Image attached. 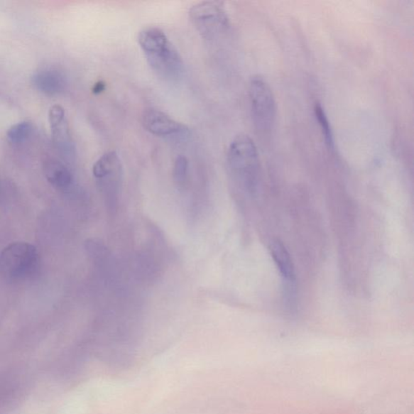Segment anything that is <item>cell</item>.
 <instances>
[{"label":"cell","mask_w":414,"mask_h":414,"mask_svg":"<svg viewBox=\"0 0 414 414\" xmlns=\"http://www.w3.org/2000/svg\"><path fill=\"white\" fill-rule=\"evenodd\" d=\"M138 43L151 69L160 78L168 82H178L183 78V58L161 28H143L138 33Z\"/></svg>","instance_id":"6da1fadb"},{"label":"cell","mask_w":414,"mask_h":414,"mask_svg":"<svg viewBox=\"0 0 414 414\" xmlns=\"http://www.w3.org/2000/svg\"><path fill=\"white\" fill-rule=\"evenodd\" d=\"M227 163L233 180L248 194L256 195L260 183V160L254 140L246 134L233 138Z\"/></svg>","instance_id":"7a4b0ae2"},{"label":"cell","mask_w":414,"mask_h":414,"mask_svg":"<svg viewBox=\"0 0 414 414\" xmlns=\"http://www.w3.org/2000/svg\"><path fill=\"white\" fill-rule=\"evenodd\" d=\"M38 263V249L31 244L11 243L0 253V273L9 280H21L32 276Z\"/></svg>","instance_id":"3957f363"},{"label":"cell","mask_w":414,"mask_h":414,"mask_svg":"<svg viewBox=\"0 0 414 414\" xmlns=\"http://www.w3.org/2000/svg\"><path fill=\"white\" fill-rule=\"evenodd\" d=\"M92 173L104 201L114 209L118 204L124 180V168L118 153L110 151L102 155L93 165Z\"/></svg>","instance_id":"277c9868"},{"label":"cell","mask_w":414,"mask_h":414,"mask_svg":"<svg viewBox=\"0 0 414 414\" xmlns=\"http://www.w3.org/2000/svg\"><path fill=\"white\" fill-rule=\"evenodd\" d=\"M249 97L255 126L260 131H270L276 116V102L271 86L256 75L250 80Z\"/></svg>","instance_id":"5b68a950"},{"label":"cell","mask_w":414,"mask_h":414,"mask_svg":"<svg viewBox=\"0 0 414 414\" xmlns=\"http://www.w3.org/2000/svg\"><path fill=\"white\" fill-rule=\"evenodd\" d=\"M190 20L203 38L212 40L229 26V16L220 2L203 1L190 9Z\"/></svg>","instance_id":"8992f818"},{"label":"cell","mask_w":414,"mask_h":414,"mask_svg":"<svg viewBox=\"0 0 414 414\" xmlns=\"http://www.w3.org/2000/svg\"><path fill=\"white\" fill-rule=\"evenodd\" d=\"M144 129L151 135L159 137H186L190 135L187 126L175 120L163 111L148 108L142 114Z\"/></svg>","instance_id":"52a82bcc"},{"label":"cell","mask_w":414,"mask_h":414,"mask_svg":"<svg viewBox=\"0 0 414 414\" xmlns=\"http://www.w3.org/2000/svg\"><path fill=\"white\" fill-rule=\"evenodd\" d=\"M272 258L283 278L285 301L291 304L295 297V271L293 258L284 244L279 241H273L270 246Z\"/></svg>","instance_id":"ba28073f"},{"label":"cell","mask_w":414,"mask_h":414,"mask_svg":"<svg viewBox=\"0 0 414 414\" xmlns=\"http://www.w3.org/2000/svg\"><path fill=\"white\" fill-rule=\"evenodd\" d=\"M49 120L52 131V135L57 147L63 153L72 155L75 151L74 143L66 119L65 110L55 104L52 107L49 112Z\"/></svg>","instance_id":"9c48e42d"},{"label":"cell","mask_w":414,"mask_h":414,"mask_svg":"<svg viewBox=\"0 0 414 414\" xmlns=\"http://www.w3.org/2000/svg\"><path fill=\"white\" fill-rule=\"evenodd\" d=\"M33 84L48 95H56L65 87V77L58 70L44 69L33 75Z\"/></svg>","instance_id":"30bf717a"},{"label":"cell","mask_w":414,"mask_h":414,"mask_svg":"<svg viewBox=\"0 0 414 414\" xmlns=\"http://www.w3.org/2000/svg\"><path fill=\"white\" fill-rule=\"evenodd\" d=\"M45 175L48 182L58 189L65 190L72 185L73 177L66 165L58 161H50L45 166Z\"/></svg>","instance_id":"8fae6325"},{"label":"cell","mask_w":414,"mask_h":414,"mask_svg":"<svg viewBox=\"0 0 414 414\" xmlns=\"http://www.w3.org/2000/svg\"><path fill=\"white\" fill-rule=\"evenodd\" d=\"M173 175L175 183L179 187H184L189 175V160L185 156L179 155L175 160Z\"/></svg>","instance_id":"7c38bea8"},{"label":"cell","mask_w":414,"mask_h":414,"mask_svg":"<svg viewBox=\"0 0 414 414\" xmlns=\"http://www.w3.org/2000/svg\"><path fill=\"white\" fill-rule=\"evenodd\" d=\"M315 114H316V118L319 122L322 135L325 137L326 144H327L330 148H334V135H332V128L328 116L326 115L323 107L319 104H316V107H315Z\"/></svg>","instance_id":"4fadbf2b"},{"label":"cell","mask_w":414,"mask_h":414,"mask_svg":"<svg viewBox=\"0 0 414 414\" xmlns=\"http://www.w3.org/2000/svg\"><path fill=\"white\" fill-rule=\"evenodd\" d=\"M32 130L33 126L31 122L22 121L11 126L7 133V136L11 143H22L31 136Z\"/></svg>","instance_id":"5bb4252c"},{"label":"cell","mask_w":414,"mask_h":414,"mask_svg":"<svg viewBox=\"0 0 414 414\" xmlns=\"http://www.w3.org/2000/svg\"><path fill=\"white\" fill-rule=\"evenodd\" d=\"M104 89H106V84H104L103 81H99V82L93 87L92 91L95 94H99V93L102 92Z\"/></svg>","instance_id":"9a60e30c"}]
</instances>
